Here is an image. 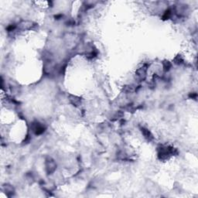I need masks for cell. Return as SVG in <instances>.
<instances>
[{"label": "cell", "mask_w": 198, "mask_h": 198, "mask_svg": "<svg viewBox=\"0 0 198 198\" xmlns=\"http://www.w3.org/2000/svg\"><path fill=\"white\" fill-rule=\"evenodd\" d=\"M176 154H178L177 149L170 146H160V147L157 148L158 158L163 161L169 160L170 157L173 156H176Z\"/></svg>", "instance_id": "1"}, {"label": "cell", "mask_w": 198, "mask_h": 198, "mask_svg": "<svg viewBox=\"0 0 198 198\" xmlns=\"http://www.w3.org/2000/svg\"><path fill=\"white\" fill-rule=\"evenodd\" d=\"M32 131L36 135H40L44 132L45 127L41 123L38 122V121H35V122L32 124Z\"/></svg>", "instance_id": "3"}, {"label": "cell", "mask_w": 198, "mask_h": 198, "mask_svg": "<svg viewBox=\"0 0 198 198\" xmlns=\"http://www.w3.org/2000/svg\"><path fill=\"white\" fill-rule=\"evenodd\" d=\"M175 61H176V64H181L183 62V60L181 56H177L176 58H175Z\"/></svg>", "instance_id": "8"}, {"label": "cell", "mask_w": 198, "mask_h": 198, "mask_svg": "<svg viewBox=\"0 0 198 198\" xmlns=\"http://www.w3.org/2000/svg\"><path fill=\"white\" fill-rule=\"evenodd\" d=\"M147 70H148V65L147 64H143L142 67H140L137 69L136 72V78L139 82H142V81H144L146 79L147 74Z\"/></svg>", "instance_id": "2"}, {"label": "cell", "mask_w": 198, "mask_h": 198, "mask_svg": "<svg viewBox=\"0 0 198 198\" xmlns=\"http://www.w3.org/2000/svg\"><path fill=\"white\" fill-rule=\"evenodd\" d=\"M69 101L74 106H79V105L82 104V99H81L79 97L76 96V95H69Z\"/></svg>", "instance_id": "6"}, {"label": "cell", "mask_w": 198, "mask_h": 198, "mask_svg": "<svg viewBox=\"0 0 198 198\" xmlns=\"http://www.w3.org/2000/svg\"><path fill=\"white\" fill-rule=\"evenodd\" d=\"M140 130L141 132H142V134L143 135L144 138H145L146 140L152 141V139H153V136H152V134L148 129H146V128L145 127H141Z\"/></svg>", "instance_id": "5"}, {"label": "cell", "mask_w": 198, "mask_h": 198, "mask_svg": "<svg viewBox=\"0 0 198 198\" xmlns=\"http://www.w3.org/2000/svg\"><path fill=\"white\" fill-rule=\"evenodd\" d=\"M171 64H170L169 61H165L164 63H163V70H164L165 71H168L171 68Z\"/></svg>", "instance_id": "7"}, {"label": "cell", "mask_w": 198, "mask_h": 198, "mask_svg": "<svg viewBox=\"0 0 198 198\" xmlns=\"http://www.w3.org/2000/svg\"><path fill=\"white\" fill-rule=\"evenodd\" d=\"M45 166H46L47 173L48 174H51V173H53V172L56 170L57 166H56V163H55V162L53 161L52 159L50 158L46 161Z\"/></svg>", "instance_id": "4"}]
</instances>
